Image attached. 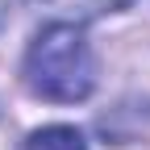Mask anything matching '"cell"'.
Masks as SVG:
<instances>
[{
  "label": "cell",
  "mask_w": 150,
  "mask_h": 150,
  "mask_svg": "<svg viewBox=\"0 0 150 150\" xmlns=\"http://www.w3.org/2000/svg\"><path fill=\"white\" fill-rule=\"evenodd\" d=\"M25 88L42 100L75 104L96 88V54L75 21H54L25 50Z\"/></svg>",
  "instance_id": "6da1fadb"
},
{
  "label": "cell",
  "mask_w": 150,
  "mask_h": 150,
  "mask_svg": "<svg viewBox=\"0 0 150 150\" xmlns=\"http://www.w3.org/2000/svg\"><path fill=\"white\" fill-rule=\"evenodd\" d=\"M29 4H38L42 13H54L59 21H92V17L125 8L129 0H29Z\"/></svg>",
  "instance_id": "7a4b0ae2"
},
{
  "label": "cell",
  "mask_w": 150,
  "mask_h": 150,
  "mask_svg": "<svg viewBox=\"0 0 150 150\" xmlns=\"http://www.w3.org/2000/svg\"><path fill=\"white\" fill-rule=\"evenodd\" d=\"M21 150H88V142H83L79 129H71V125H46V129H38V134H29Z\"/></svg>",
  "instance_id": "3957f363"
}]
</instances>
